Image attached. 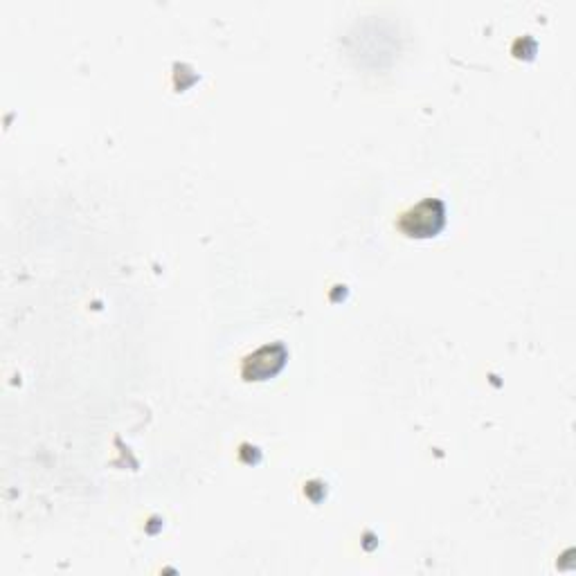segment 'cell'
<instances>
[{"label": "cell", "mask_w": 576, "mask_h": 576, "mask_svg": "<svg viewBox=\"0 0 576 576\" xmlns=\"http://www.w3.org/2000/svg\"><path fill=\"white\" fill-rule=\"evenodd\" d=\"M441 225H444V205L435 198H428V201L412 207L401 219V230L408 237H432L441 230Z\"/></svg>", "instance_id": "6da1fadb"}]
</instances>
